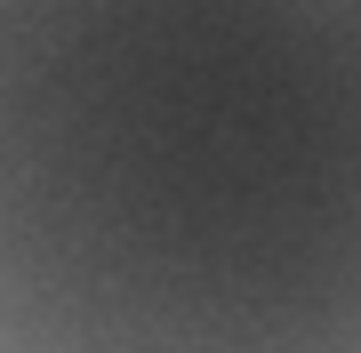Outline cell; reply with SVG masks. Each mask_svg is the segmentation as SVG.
<instances>
[{"label":"cell","instance_id":"obj_1","mask_svg":"<svg viewBox=\"0 0 361 353\" xmlns=\"http://www.w3.org/2000/svg\"><path fill=\"white\" fill-rule=\"evenodd\" d=\"M0 353H361V0H0Z\"/></svg>","mask_w":361,"mask_h":353}]
</instances>
